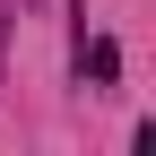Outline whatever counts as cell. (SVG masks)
<instances>
[{
	"label": "cell",
	"instance_id": "6da1fadb",
	"mask_svg": "<svg viewBox=\"0 0 156 156\" xmlns=\"http://www.w3.org/2000/svg\"><path fill=\"white\" fill-rule=\"evenodd\" d=\"M78 61H87V78H95V87H104V78H113V69H122V52H113V44H104V35H95V44H87V52H78Z\"/></svg>",
	"mask_w": 156,
	"mask_h": 156
}]
</instances>
